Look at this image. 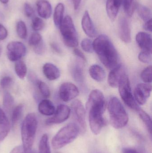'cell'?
<instances>
[{"instance_id": "1", "label": "cell", "mask_w": 152, "mask_h": 153, "mask_svg": "<svg viewBox=\"0 0 152 153\" xmlns=\"http://www.w3.org/2000/svg\"><path fill=\"white\" fill-rule=\"evenodd\" d=\"M93 46L100 61L107 69L112 70L118 65V54L107 36L101 35L97 37L93 42Z\"/></svg>"}, {"instance_id": "2", "label": "cell", "mask_w": 152, "mask_h": 153, "mask_svg": "<svg viewBox=\"0 0 152 153\" xmlns=\"http://www.w3.org/2000/svg\"><path fill=\"white\" fill-rule=\"evenodd\" d=\"M37 126V120L35 114L29 113L24 119L21 128L22 146L26 153H29L32 150Z\"/></svg>"}, {"instance_id": "3", "label": "cell", "mask_w": 152, "mask_h": 153, "mask_svg": "<svg viewBox=\"0 0 152 153\" xmlns=\"http://www.w3.org/2000/svg\"><path fill=\"white\" fill-rule=\"evenodd\" d=\"M108 108L112 127L116 129H120L126 126L129 121L128 115L117 98L112 97L110 99Z\"/></svg>"}, {"instance_id": "4", "label": "cell", "mask_w": 152, "mask_h": 153, "mask_svg": "<svg viewBox=\"0 0 152 153\" xmlns=\"http://www.w3.org/2000/svg\"><path fill=\"white\" fill-rule=\"evenodd\" d=\"M80 128L76 123L68 124L61 128L52 140V145L55 150L63 148L73 142L77 137Z\"/></svg>"}, {"instance_id": "5", "label": "cell", "mask_w": 152, "mask_h": 153, "mask_svg": "<svg viewBox=\"0 0 152 153\" xmlns=\"http://www.w3.org/2000/svg\"><path fill=\"white\" fill-rule=\"evenodd\" d=\"M59 28L65 45L69 47H76L78 45L77 33L71 17L66 16Z\"/></svg>"}, {"instance_id": "6", "label": "cell", "mask_w": 152, "mask_h": 153, "mask_svg": "<svg viewBox=\"0 0 152 153\" xmlns=\"http://www.w3.org/2000/svg\"><path fill=\"white\" fill-rule=\"evenodd\" d=\"M118 87L120 97L125 104L130 108L137 111L140 108L137 105L132 94L130 81L126 74L122 76Z\"/></svg>"}, {"instance_id": "7", "label": "cell", "mask_w": 152, "mask_h": 153, "mask_svg": "<svg viewBox=\"0 0 152 153\" xmlns=\"http://www.w3.org/2000/svg\"><path fill=\"white\" fill-rule=\"evenodd\" d=\"M71 110L73 116L77 121L78 126L80 128V132L85 133L86 130L85 111L84 105L80 101L75 100L71 103Z\"/></svg>"}, {"instance_id": "8", "label": "cell", "mask_w": 152, "mask_h": 153, "mask_svg": "<svg viewBox=\"0 0 152 153\" xmlns=\"http://www.w3.org/2000/svg\"><path fill=\"white\" fill-rule=\"evenodd\" d=\"M7 56L11 62H17L25 56L26 49L25 45L18 41H12L7 45Z\"/></svg>"}, {"instance_id": "9", "label": "cell", "mask_w": 152, "mask_h": 153, "mask_svg": "<svg viewBox=\"0 0 152 153\" xmlns=\"http://www.w3.org/2000/svg\"><path fill=\"white\" fill-rule=\"evenodd\" d=\"M59 96L62 100L68 102L76 98L79 94L78 88L71 82H65L60 86Z\"/></svg>"}, {"instance_id": "10", "label": "cell", "mask_w": 152, "mask_h": 153, "mask_svg": "<svg viewBox=\"0 0 152 153\" xmlns=\"http://www.w3.org/2000/svg\"><path fill=\"white\" fill-rule=\"evenodd\" d=\"M70 109L64 104H60L57 107L54 113V116L48 119L46 121L47 125L60 124L67 120L69 117Z\"/></svg>"}, {"instance_id": "11", "label": "cell", "mask_w": 152, "mask_h": 153, "mask_svg": "<svg viewBox=\"0 0 152 153\" xmlns=\"http://www.w3.org/2000/svg\"><path fill=\"white\" fill-rule=\"evenodd\" d=\"M152 86L147 83H139L134 91L135 100L140 105L145 104L151 95Z\"/></svg>"}, {"instance_id": "12", "label": "cell", "mask_w": 152, "mask_h": 153, "mask_svg": "<svg viewBox=\"0 0 152 153\" xmlns=\"http://www.w3.org/2000/svg\"><path fill=\"white\" fill-rule=\"evenodd\" d=\"M125 74L126 72L124 66L121 65H118L112 70L109 74L108 82L109 85L113 88L118 87L120 79Z\"/></svg>"}, {"instance_id": "13", "label": "cell", "mask_w": 152, "mask_h": 153, "mask_svg": "<svg viewBox=\"0 0 152 153\" xmlns=\"http://www.w3.org/2000/svg\"><path fill=\"white\" fill-rule=\"evenodd\" d=\"M136 40L142 51L152 53V40L150 34L144 32H139L136 35Z\"/></svg>"}, {"instance_id": "14", "label": "cell", "mask_w": 152, "mask_h": 153, "mask_svg": "<svg viewBox=\"0 0 152 153\" xmlns=\"http://www.w3.org/2000/svg\"><path fill=\"white\" fill-rule=\"evenodd\" d=\"M119 33L122 41L128 44L131 41V30L128 20L122 17L119 21Z\"/></svg>"}, {"instance_id": "15", "label": "cell", "mask_w": 152, "mask_h": 153, "mask_svg": "<svg viewBox=\"0 0 152 153\" xmlns=\"http://www.w3.org/2000/svg\"><path fill=\"white\" fill-rule=\"evenodd\" d=\"M81 24L83 30L88 37L94 38L96 36V30L87 11L84 13Z\"/></svg>"}, {"instance_id": "16", "label": "cell", "mask_w": 152, "mask_h": 153, "mask_svg": "<svg viewBox=\"0 0 152 153\" xmlns=\"http://www.w3.org/2000/svg\"><path fill=\"white\" fill-rule=\"evenodd\" d=\"M36 5L37 13L40 17L44 19L51 17L52 10L49 1L46 0H39L37 2Z\"/></svg>"}, {"instance_id": "17", "label": "cell", "mask_w": 152, "mask_h": 153, "mask_svg": "<svg viewBox=\"0 0 152 153\" xmlns=\"http://www.w3.org/2000/svg\"><path fill=\"white\" fill-rule=\"evenodd\" d=\"M121 4V0H107L106 11L108 17L112 21H114L117 16Z\"/></svg>"}, {"instance_id": "18", "label": "cell", "mask_w": 152, "mask_h": 153, "mask_svg": "<svg viewBox=\"0 0 152 153\" xmlns=\"http://www.w3.org/2000/svg\"><path fill=\"white\" fill-rule=\"evenodd\" d=\"M43 73L49 80H56L60 75L59 70L57 66L50 63H46L43 66Z\"/></svg>"}, {"instance_id": "19", "label": "cell", "mask_w": 152, "mask_h": 153, "mask_svg": "<svg viewBox=\"0 0 152 153\" xmlns=\"http://www.w3.org/2000/svg\"><path fill=\"white\" fill-rule=\"evenodd\" d=\"M38 110L42 115L47 116L54 115L55 111V107L53 102L47 99L43 100L39 102Z\"/></svg>"}, {"instance_id": "20", "label": "cell", "mask_w": 152, "mask_h": 153, "mask_svg": "<svg viewBox=\"0 0 152 153\" xmlns=\"http://www.w3.org/2000/svg\"><path fill=\"white\" fill-rule=\"evenodd\" d=\"M89 73L91 77L96 82H103L106 76L104 70L98 65H93L91 66Z\"/></svg>"}, {"instance_id": "21", "label": "cell", "mask_w": 152, "mask_h": 153, "mask_svg": "<svg viewBox=\"0 0 152 153\" xmlns=\"http://www.w3.org/2000/svg\"><path fill=\"white\" fill-rule=\"evenodd\" d=\"M71 74L75 81L79 84L84 83V68L82 64L77 62L74 64L71 69Z\"/></svg>"}, {"instance_id": "22", "label": "cell", "mask_w": 152, "mask_h": 153, "mask_svg": "<svg viewBox=\"0 0 152 153\" xmlns=\"http://www.w3.org/2000/svg\"><path fill=\"white\" fill-rule=\"evenodd\" d=\"M64 5L62 3L58 4L54 9V22L57 27H59L62 20L63 19V14H64Z\"/></svg>"}, {"instance_id": "23", "label": "cell", "mask_w": 152, "mask_h": 153, "mask_svg": "<svg viewBox=\"0 0 152 153\" xmlns=\"http://www.w3.org/2000/svg\"><path fill=\"white\" fill-rule=\"evenodd\" d=\"M136 7L138 15L144 21L146 22L151 19V11L149 8L141 4H137Z\"/></svg>"}, {"instance_id": "24", "label": "cell", "mask_w": 152, "mask_h": 153, "mask_svg": "<svg viewBox=\"0 0 152 153\" xmlns=\"http://www.w3.org/2000/svg\"><path fill=\"white\" fill-rule=\"evenodd\" d=\"M14 69L18 77L21 79H24L27 72V68L25 63L20 60L17 61L15 64Z\"/></svg>"}, {"instance_id": "25", "label": "cell", "mask_w": 152, "mask_h": 153, "mask_svg": "<svg viewBox=\"0 0 152 153\" xmlns=\"http://www.w3.org/2000/svg\"><path fill=\"white\" fill-rule=\"evenodd\" d=\"M38 153H51L49 138L46 134L43 135L39 144Z\"/></svg>"}, {"instance_id": "26", "label": "cell", "mask_w": 152, "mask_h": 153, "mask_svg": "<svg viewBox=\"0 0 152 153\" xmlns=\"http://www.w3.org/2000/svg\"><path fill=\"white\" fill-rule=\"evenodd\" d=\"M23 111V105L19 104L13 109L12 115L11 122L12 127H14L19 121L22 116Z\"/></svg>"}, {"instance_id": "27", "label": "cell", "mask_w": 152, "mask_h": 153, "mask_svg": "<svg viewBox=\"0 0 152 153\" xmlns=\"http://www.w3.org/2000/svg\"><path fill=\"white\" fill-rule=\"evenodd\" d=\"M137 111L139 114V117L146 126L149 133L151 134L152 120L151 117L145 111L141 108L139 109Z\"/></svg>"}, {"instance_id": "28", "label": "cell", "mask_w": 152, "mask_h": 153, "mask_svg": "<svg viewBox=\"0 0 152 153\" xmlns=\"http://www.w3.org/2000/svg\"><path fill=\"white\" fill-rule=\"evenodd\" d=\"M121 1L125 12L128 16L131 17L135 8L134 0H121Z\"/></svg>"}, {"instance_id": "29", "label": "cell", "mask_w": 152, "mask_h": 153, "mask_svg": "<svg viewBox=\"0 0 152 153\" xmlns=\"http://www.w3.org/2000/svg\"><path fill=\"white\" fill-rule=\"evenodd\" d=\"M16 31L18 36L22 39H25L27 36L26 26L24 22L20 21L16 25Z\"/></svg>"}, {"instance_id": "30", "label": "cell", "mask_w": 152, "mask_h": 153, "mask_svg": "<svg viewBox=\"0 0 152 153\" xmlns=\"http://www.w3.org/2000/svg\"><path fill=\"white\" fill-rule=\"evenodd\" d=\"M10 126L9 120L0 123V142L3 141L10 132Z\"/></svg>"}, {"instance_id": "31", "label": "cell", "mask_w": 152, "mask_h": 153, "mask_svg": "<svg viewBox=\"0 0 152 153\" xmlns=\"http://www.w3.org/2000/svg\"><path fill=\"white\" fill-rule=\"evenodd\" d=\"M14 100L13 96L9 92L4 94L3 98V104L7 109H10L13 107Z\"/></svg>"}, {"instance_id": "32", "label": "cell", "mask_w": 152, "mask_h": 153, "mask_svg": "<svg viewBox=\"0 0 152 153\" xmlns=\"http://www.w3.org/2000/svg\"><path fill=\"white\" fill-rule=\"evenodd\" d=\"M37 86L41 94L45 98H47L50 97L51 92L48 85L43 81L38 80L37 83Z\"/></svg>"}, {"instance_id": "33", "label": "cell", "mask_w": 152, "mask_h": 153, "mask_svg": "<svg viewBox=\"0 0 152 153\" xmlns=\"http://www.w3.org/2000/svg\"><path fill=\"white\" fill-rule=\"evenodd\" d=\"M152 66H148L143 70L141 73L142 80L146 83H151L152 81Z\"/></svg>"}, {"instance_id": "34", "label": "cell", "mask_w": 152, "mask_h": 153, "mask_svg": "<svg viewBox=\"0 0 152 153\" xmlns=\"http://www.w3.org/2000/svg\"><path fill=\"white\" fill-rule=\"evenodd\" d=\"M32 28L35 31L41 30L44 27L45 23L41 18L35 17L32 20L31 23Z\"/></svg>"}, {"instance_id": "35", "label": "cell", "mask_w": 152, "mask_h": 153, "mask_svg": "<svg viewBox=\"0 0 152 153\" xmlns=\"http://www.w3.org/2000/svg\"><path fill=\"white\" fill-rule=\"evenodd\" d=\"M42 41L43 40L41 35L37 32H35L30 36L29 39V45L34 47L39 45Z\"/></svg>"}, {"instance_id": "36", "label": "cell", "mask_w": 152, "mask_h": 153, "mask_svg": "<svg viewBox=\"0 0 152 153\" xmlns=\"http://www.w3.org/2000/svg\"><path fill=\"white\" fill-rule=\"evenodd\" d=\"M81 47L85 52L92 53L94 51L93 42L89 39H84L81 43Z\"/></svg>"}, {"instance_id": "37", "label": "cell", "mask_w": 152, "mask_h": 153, "mask_svg": "<svg viewBox=\"0 0 152 153\" xmlns=\"http://www.w3.org/2000/svg\"><path fill=\"white\" fill-rule=\"evenodd\" d=\"M138 59L142 62L144 63H149L151 62V53L148 52L142 51L138 55Z\"/></svg>"}, {"instance_id": "38", "label": "cell", "mask_w": 152, "mask_h": 153, "mask_svg": "<svg viewBox=\"0 0 152 153\" xmlns=\"http://www.w3.org/2000/svg\"><path fill=\"white\" fill-rule=\"evenodd\" d=\"M12 81V78L10 76H4L0 81V85L3 89L8 88L11 84Z\"/></svg>"}, {"instance_id": "39", "label": "cell", "mask_w": 152, "mask_h": 153, "mask_svg": "<svg viewBox=\"0 0 152 153\" xmlns=\"http://www.w3.org/2000/svg\"><path fill=\"white\" fill-rule=\"evenodd\" d=\"M24 10L25 15L28 18H31L34 15V10L30 4L28 3H25L24 4Z\"/></svg>"}, {"instance_id": "40", "label": "cell", "mask_w": 152, "mask_h": 153, "mask_svg": "<svg viewBox=\"0 0 152 153\" xmlns=\"http://www.w3.org/2000/svg\"><path fill=\"white\" fill-rule=\"evenodd\" d=\"M33 48L34 51L38 55L43 54L45 51V46L43 41L39 45L33 47Z\"/></svg>"}, {"instance_id": "41", "label": "cell", "mask_w": 152, "mask_h": 153, "mask_svg": "<svg viewBox=\"0 0 152 153\" xmlns=\"http://www.w3.org/2000/svg\"><path fill=\"white\" fill-rule=\"evenodd\" d=\"M8 36V31L6 28L0 23V40L5 39Z\"/></svg>"}, {"instance_id": "42", "label": "cell", "mask_w": 152, "mask_h": 153, "mask_svg": "<svg viewBox=\"0 0 152 153\" xmlns=\"http://www.w3.org/2000/svg\"><path fill=\"white\" fill-rule=\"evenodd\" d=\"M74 53L75 55L76 56L80 59H82L84 62L86 61V58L85 56L79 49H78V48H75L74 50Z\"/></svg>"}, {"instance_id": "43", "label": "cell", "mask_w": 152, "mask_h": 153, "mask_svg": "<svg viewBox=\"0 0 152 153\" xmlns=\"http://www.w3.org/2000/svg\"><path fill=\"white\" fill-rule=\"evenodd\" d=\"M10 153H26L22 146H18L14 147Z\"/></svg>"}, {"instance_id": "44", "label": "cell", "mask_w": 152, "mask_h": 153, "mask_svg": "<svg viewBox=\"0 0 152 153\" xmlns=\"http://www.w3.org/2000/svg\"><path fill=\"white\" fill-rule=\"evenodd\" d=\"M144 28L147 31H152V19L145 22V24L144 25Z\"/></svg>"}, {"instance_id": "45", "label": "cell", "mask_w": 152, "mask_h": 153, "mask_svg": "<svg viewBox=\"0 0 152 153\" xmlns=\"http://www.w3.org/2000/svg\"><path fill=\"white\" fill-rule=\"evenodd\" d=\"M51 47L53 49L54 51H55L56 53H61V49L60 48L59 45H57V44H56V43H51Z\"/></svg>"}, {"instance_id": "46", "label": "cell", "mask_w": 152, "mask_h": 153, "mask_svg": "<svg viewBox=\"0 0 152 153\" xmlns=\"http://www.w3.org/2000/svg\"><path fill=\"white\" fill-rule=\"evenodd\" d=\"M29 79L30 81H31L32 82L36 84H37L38 80L37 78L36 75L34 74H33V73H31L29 74Z\"/></svg>"}, {"instance_id": "47", "label": "cell", "mask_w": 152, "mask_h": 153, "mask_svg": "<svg viewBox=\"0 0 152 153\" xmlns=\"http://www.w3.org/2000/svg\"><path fill=\"white\" fill-rule=\"evenodd\" d=\"M122 153H139L136 150L131 148H124L122 150Z\"/></svg>"}, {"instance_id": "48", "label": "cell", "mask_w": 152, "mask_h": 153, "mask_svg": "<svg viewBox=\"0 0 152 153\" xmlns=\"http://www.w3.org/2000/svg\"><path fill=\"white\" fill-rule=\"evenodd\" d=\"M81 1V0H72L75 10H76L78 9L79 5H80Z\"/></svg>"}, {"instance_id": "49", "label": "cell", "mask_w": 152, "mask_h": 153, "mask_svg": "<svg viewBox=\"0 0 152 153\" xmlns=\"http://www.w3.org/2000/svg\"><path fill=\"white\" fill-rule=\"evenodd\" d=\"M10 0H0V2L3 4H6Z\"/></svg>"}, {"instance_id": "50", "label": "cell", "mask_w": 152, "mask_h": 153, "mask_svg": "<svg viewBox=\"0 0 152 153\" xmlns=\"http://www.w3.org/2000/svg\"><path fill=\"white\" fill-rule=\"evenodd\" d=\"M1 51H2L1 46V45H0V56H1Z\"/></svg>"}, {"instance_id": "51", "label": "cell", "mask_w": 152, "mask_h": 153, "mask_svg": "<svg viewBox=\"0 0 152 153\" xmlns=\"http://www.w3.org/2000/svg\"><path fill=\"white\" fill-rule=\"evenodd\" d=\"M29 153H37V152L35 151H31Z\"/></svg>"}]
</instances>
